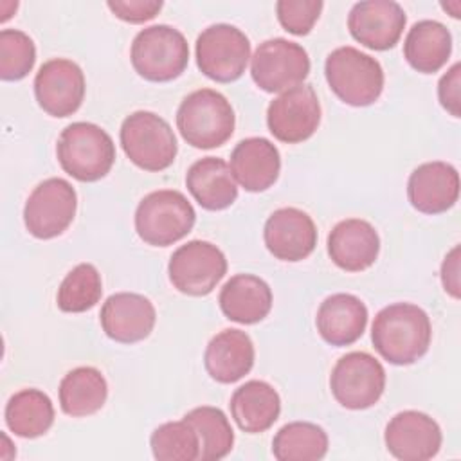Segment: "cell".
<instances>
[{
	"label": "cell",
	"mask_w": 461,
	"mask_h": 461,
	"mask_svg": "<svg viewBox=\"0 0 461 461\" xmlns=\"http://www.w3.org/2000/svg\"><path fill=\"white\" fill-rule=\"evenodd\" d=\"M450 52V31L436 20L416 22L403 41V56L407 63L421 74L438 72L448 61Z\"/></svg>",
	"instance_id": "obj_27"
},
{
	"label": "cell",
	"mask_w": 461,
	"mask_h": 461,
	"mask_svg": "<svg viewBox=\"0 0 461 461\" xmlns=\"http://www.w3.org/2000/svg\"><path fill=\"white\" fill-rule=\"evenodd\" d=\"M167 274L178 292L202 297L211 294L227 274V259L214 243L191 240L171 254Z\"/></svg>",
	"instance_id": "obj_11"
},
{
	"label": "cell",
	"mask_w": 461,
	"mask_h": 461,
	"mask_svg": "<svg viewBox=\"0 0 461 461\" xmlns=\"http://www.w3.org/2000/svg\"><path fill=\"white\" fill-rule=\"evenodd\" d=\"M196 65L203 76L218 83L241 77L250 59V41L230 23H214L196 38Z\"/></svg>",
	"instance_id": "obj_8"
},
{
	"label": "cell",
	"mask_w": 461,
	"mask_h": 461,
	"mask_svg": "<svg viewBox=\"0 0 461 461\" xmlns=\"http://www.w3.org/2000/svg\"><path fill=\"white\" fill-rule=\"evenodd\" d=\"M103 295L99 270L92 263H79L61 281L56 295L58 308L67 313H81L94 308Z\"/></svg>",
	"instance_id": "obj_32"
},
{
	"label": "cell",
	"mask_w": 461,
	"mask_h": 461,
	"mask_svg": "<svg viewBox=\"0 0 461 461\" xmlns=\"http://www.w3.org/2000/svg\"><path fill=\"white\" fill-rule=\"evenodd\" d=\"M441 285L448 295L459 299V245H454L441 263Z\"/></svg>",
	"instance_id": "obj_38"
},
{
	"label": "cell",
	"mask_w": 461,
	"mask_h": 461,
	"mask_svg": "<svg viewBox=\"0 0 461 461\" xmlns=\"http://www.w3.org/2000/svg\"><path fill=\"white\" fill-rule=\"evenodd\" d=\"M333 398L346 409L373 407L385 389V369L373 355L351 351L337 360L330 375Z\"/></svg>",
	"instance_id": "obj_9"
},
{
	"label": "cell",
	"mask_w": 461,
	"mask_h": 461,
	"mask_svg": "<svg viewBox=\"0 0 461 461\" xmlns=\"http://www.w3.org/2000/svg\"><path fill=\"white\" fill-rule=\"evenodd\" d=\"M459 77H461V63H454L438 83V97L441 106L452 115L459 117L461 97H459Z\"/></svg>",
	"instance_id": "obj_37"
},
{
	"label": "cell",
	"mask_w": 461,
	"mask_h": 461,
	"mask_svg": "<svg viewBox=\"0 0 461 461\" xmlns=\"http://www.w3.org/2000/svg\"><path fill=\"white\" fill-rule=\"evenodd\" d=\"M234 110L227 97L212 88L185 95L176 110V128L182 139L198 149L225 144L234 133Z\"/></svg>",
	"instance_id": "obj_3"
},
{
	"label": "cell",
	"mask_w": 461,
	"mask_h": 461,
	"mask_svg": "<svg viewBox=\"0 0 461 461\" xmlns=\"http://www.w3.org/2000/svg\"><path fill=\"white\" fill-rule=\"evenodd\" d=\"M85 74L67 58L45 61L34 77V95L43 112L52 117H68L85 99Z\"/></svg>",
	"instance_id": "obj_14"
},
{
	"label": "cell",
	"mask_w": 461,
	"mask_h": 461,
	"mask_svg": "<svg viewBox=\"0 0 461 461\" xmlns=\"http://www.w3.org/2000/svg\"><path fill=\"white\" fill-rule=\"evenodd\" d=\"M77 209V194L70 182L59 176L40 182L23 207V223L38 240L63 234L72 223Z\"/></svg>",
	"instance_id": "obj_12"
},
{
	"label": "cell",
	"mask_w": 461,
	"mask_h": 461,
	"mask_svg": "<svg viewBox=\"0 0 461 461\" xmlns=\"http://www.w3.org/2000/svg\"><path fill=\"white\" fill-rule=\"evenodd\" d=\"M153 457L158 461H196L200 459V439L185 420L158 425L149 438Z\"/></svg>",
	"instance_id": "obj_33"
},
{
	"label": "cell",
	"mask_w": 461,
	"mask_h": 461,
	"mask_svg": "<svg viewBox=\"0 0 461 461\" xmlns=\"http://www.w3.org/2000/svg\"><path fill=\"white\" fill-rule=\"evenodd\" d=\"M324 76L331 92L349 106H369L384 90V68L378 59L349 45L328 54Z\"/></svg>",
	"instance_id": "obj_4"
},
{
	"label": "cell",
	"mask_w": 461,
	"mask_h": 461,
	"mask_svg": "<svg viewBox=\"0 0 461 461\" xmlns=\"http://www.w3.org/2000/svg\"><path fill=\"white\" fill-rule=\"evenodd\" d=\"M56 157L61 169L79 182H97L115 162V144L97 124L77 121L61 130Z\"/></svg>",
	"instance_id": "obj_2"
},
{
	"label": "cell",
	"mask_w": 461,
	"mask_h": 461,
	"mask_svg": "<svg viewBox=\"0 0 461 461\" xmlns=\"http://www.w3.org/2000/svg\"><path fill=\"white\" fill-rule=\"evenodd\" d=\"M321 122V103L312 85L281 92L267 110L268 131L281 142L297 144L310 139Z\"/></svg>",
	"instance_id": "obj_13"
},
{
	"label": "cell",
	"mask_w": 461,
	"mask_h": 461,
	"mask_svg": "<svg viewBox=\"0 0 461 461\" xmlns=\"http://www.w3.org/2000/svg\"><path fill=\"white\" fill-rule=\"evenodd\" d=\"M407 23L405 11L393 0L357 2L348 14L349 34L373 50L393 49Z\"/></svg>",
	"instance_id": "obj_16"
},
{
	"label": "cell",
	"mask_w": 461,
	"mask_h": 461,
	"mask_svg": "<svg viewBox=\"0 0 461 461\" xmlns=\"http://www.w3.org/2000/svg\"><path fill=\"white\" fill-rule=\"evenodd\" d=\"M119 139L126 157L144 171L167 169L178 151L169 122L148 110L130 113L121 124Z\"/></svg>",
	"instance_id": "obj_7"
},
{
	"label": "cell",
	"mask_w": 461,
	"mask_h": 461,
	"mask_svg": "<svg viewBox=\"0 0 461 461\" xmlns=\"http://www.w3.org/2000/svg\"><path fill=\"white\" fill-rule=\"evenodd\" d=\"M184 420L191 423L198 434L202 461L223 459L232 450L234 430L221 409L211 405L194 407L184 416Z\"/></svg>",
	"instance_id": "obj_31"
},
{
	"label": "cell",
	"mask_w": 461,
	"mask_h": 461,
	"mask_svg": "<svg viewBox=\"0 0 461 461\" xmlns=\"http://www.w3.org/2000/svg\"><path fill=\"white\" fill-rule=\"evenodd\" d=\"M185 185L200 207L221 211L238 198V184L229 164L218 157H203L191 164L185 175Z\"/></svg>",
	"instance_id": "obj_25"
},
{
	"label": "cell",
	"mask_w": 461,
	"mask_h": 461,
	"mask_svg": "<svg viewBox=\"0 0 461 461\" xmlns=\"http://www.w3.org/2000/svg\"><path fill=\"white\" fill-rule=\"evenodd\" d=\"M319 335L331 346H349L357 342L367 326V308L353 294L328 295L315 317Z\"/></svg>",
	"instance_id": "obj_22"
},
{
	"label": "cell",
	"mask_w": 461,
	"mask_h": 461,
	"mask_svg": "<svg viewBox=\"0 0 461 461\" xmlns=\"http://www.w3.org/2000/svg\"><path fill=\"white\" fill-rule=\"evenodd\" d=\"M36 47L29 34L18 29L0 31V77L4 81L23 79L34 67Z\"/></svg>",
	"instance_id": "obj_34"
},
{
	"label": "cell",
	"mask_w": 461,
	"mask_h": 461,
	"mask_svg": "<svg viewBox=\"0 0 461 461\" xmlns=\"http://www.w3.org/2000/svg\"><path fill=\"white\" fill-rule=\"evenodd\" d=\"M328 452V434L310 421H290L272 439V454L277 461H317Z\"/></svg>",
	"instance_id": "obj_30"
},
{
	"label": "cell",
	"mask_w": 461,
	"mask_h": 461,
	"mask_svg": "<svg viewBox=\"0 0 461 461\" xmlns=\"http://www.w3.org/2000/svg\"><path fill=\"white\" fill-rule=\"evenodd\" d=\"M230 171L245 191L261 193L276 184L281 171L279 149L265 137H249L230 153Z\"/></svg>",
	"instance_id": "obj_21"
},
{
	"label": "cell",
	"mask_w": 461,
	"mask_h": 461,
	"mask_svg": "<svg viewBox=\"0 0 461 461\" xmlns=\"http://www.w3.org/2000/svg\"><path fill=\"white\" fill-rule=\"evenodd\" d=\"M108 9L128 23H144L158 14L160 0H108Z\"/></svg>",
	"instance_id": "obj_36"
},
{
	"label": "cell",
	"mask_w": 461,
	"mask_h": 461,
	"mask_svg": "<svg viewBox=\"0 0 461 461\" xmlns=\"http://www.w3.org/2000/svg\"><path fill=\"white\" fill-rule=\"evenodd\" d=\"M407 198L423 214L448 211L459 198L457 169L441 160L420 164L407 180Z\"/></svg>",
	"instance_id": "obj_19"
},
{
	"label": "cell",
	"mask_w": 461,
	"mask_h": 461,
	"mask_svg": "<svg viewBox=\"0 0 461 461\" xmlns=\"http://www.w3.org/2000/svg\"><path fill=\"white\" fill-rule=\"evenodd\" d=\"M322 7L324 4L321 0H279L276 4V13L285 31L295 36H304L313 29Z\"/></svg>",
	"instance_id": "obj_35"
},
{
	"label": "cell",
	"mask_w": 461,
	"mask_h": 461,
	"mask_svg": "<svg viewBox=\"0 0 461 461\" xmlns=\"http://www.w3.org/2000/svg\"><path fill=\"white\" fill-rule=\"evenodd\" d=\"M310 74V58L303 45L286 38H270L250 56L252 81L265 92H285Z\"/></svg>",
	"instance_id": "obj_10"
},
{
	"label": "cell",
	"mask_w": 461,
	"mask_h": 461,
	"mask_svg": "<svg viewBox=\"0 0 461 461\" xmlns=\"http://www.w3.org/2000/svg\"><path fill=\"white\" fill-rule=\"evenodd\" d=\"M252 339L241 330H223L216 333L203 353L209 376L220 384H234L250 373L254 366Z\"/></svg>",
	"instance_id": "obj_23"
},
{
	"label": "cell",
	"mask_w": 461,
	"mask_h": 461,
	"mask_svg": "<svg viewBox=\"0 0 461 461\" xmlns=\"http://www.w3.org/2000/svg\"><path fill=\"white\" fill-rule=\"evenodd\" d=\"M380 252V238L375 227L360 218L339 221L328 234V254L346 272L369 268Z\"/></svg>",
	"instance_id": "obj_20"
},
{
	"label": "cell",
	"mask_w": 461,
	"mask_h": 461,
	"mask_svg": "<svg viewBox=\"0 0 461 461\" xmlns=\"http://www.w3.org/2000/svg\"><path fill=\"white\" fill-rule=\"evenodd\" d=\"M218 303L229 321L256 324L272 308V290L267 281L254 274H236L221 286Z\"/></svg>",
	"instance_id": "obj_24"
},
{
	"label": "cell",
	"mask_w": 461,
	"mask_h": 461,
	"mask_svg": "<svg viewBox=\"0 0 461 461\" xmlns=\"http://www.w3.org/2000/svg\"><path fill=\"white\" fill-rule=\"evenodd\" d=\"M130 59L135 72L153 83L176 79L189 63L185 36L166 23L149 25L131 41Z\"/></svg>",
	"instance_id": "obj_5"
},
{
	"label": "cell",
	"mask_w": 461,
	"mask_h": 461,
	"mask_svg": "<svg viewBox=\"0 0 461 461\" xmlns=\"http://www.w3.org/2000/svg\"><path fill=\"white\" fill-rule=\"evenodd\" d=\"M263 240L268 252L281 261H303L317 245L312 216L297 207H281L265 221Z\"/></svg>",
	"instance_id": "obj_17"
},
{
	"label": "cell",
	"mask_w": 461,
	"mask_h": 461,
	"mask_svg": "<svg viewBox=\"0 0 461 461\" xmlns=\"http://www.w3.org/2000/svg\"><path fill=\"white\" fill-rule=\"evenodd\" d=\"M384 441L389 454L400 461H427L441 448V429L429 414L402 411L385 425Z\"/></svg>",
	"instance_id": "obj_15"
},
{
	"label": "cell",
	"mask_w": 461,
	"mask_h": 461,
	"mask_svg": "<svg viewBox=\"0 0 461 461\" xmlns=\"http://www.w3.org/2000/svg\"><path fill=\"white\" fill-rule=\"evenodd\" d=\"M5 425L20 438L43 436L54 423V405L40 389H22L5 405Z\"/></svg>",
	"instance_id": "obj_29"
},
{
	"label": "cell",
	"mask_w": 461,
	"mask_h": 461,
	"mask_svg": "<svg viewBox=\"0 0 461 461\" xmlns=\"http://www.w3.org/2000/svg\"><path fill=\"white\" fill-rule=\"evenodd\" d=\"M430 339V319L423 308L412 303H394L382 308L371 326L375 349L394 366L420 360L429 351Z\"/></svg>",
	"instance_id": "obj_1"
},
{
	"label": "cell",
	"mask_w": 461,
	"mask_h": 461,
	"mask_svg": "<svg viewBox=\"0 0 461 461\" xmlns=\"http://www.w3.org/2000/svg\"><path fill=\"white\" fill-rule=\"evenodd\" d=\"M108 384L103 373L90 366L68 371L59 382V407L72 418L95 414L106 402Z\"/></svg>",
	"instance_id": "obj_28"
},
{
	"label": "cell",
	"mask_w": 461,
	"mask_h": 461,
	"mask_svg": "<svg viewBox=\"0 0 461 461\" xmlns=\"http://www.w3.org/2000/svg\"><path fill=\"white\" fill-rule=\"evenodd\" d=\"M230 414L236 425L249 434L268 430L279 418L281 398L265 380H249L230 396Z\"/></svg>",
	"instance_id": "obj_26"
},
{
	"label": "cell",
	"mask_w": 461,
	"mask_h": 461,
	"mask_svg": "<svg viewBox=\"0 0 461 461\" xmlns=\"http://www.w3.org/2000/svg\"><path fill=\"white\" fill-rule=\"evenodd\" d=\"M441 7L445 11H448L452 18H459L461 16V2L459 0H450L447 4H441Z\"/></svg>",
	"instance_id": "obj_39"
},
{
	"label": "cell",
	"mask_w": 461,
	"mask_h": 461,
	"mask_svg": "<svg viewBox=\"0 0 461 461\" xmlns=\"http://www.w3.org/2000/svg\"><path fill=\"white\" fill-rule=\"evenodd\" d=\"M99 321L106 337L121 344H133L153 331L157 312L148 297L119 292L103 303Z\"/></svg>",
	"instance_id": "obj_18"
},
{
	"label": "cell",
	"mask_w": 461,
	"mask_h": 461,
	"mask_svg": "<svg viewBox=\"0 0 461 461\" xmlns=\"http://www.w3.org/2000/svg\"><path fill=\"white\" fill-rule=\"evenodd\" d=\"M196 221L191 202L176 189H158L146 194L135 211L139 238L153 247H167L185 238Z\"/></svg>",
	"instance_id": "obj_6"
}]
</instances>
